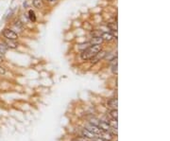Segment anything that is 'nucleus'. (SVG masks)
I'll return each instance as SVG.
<instances>
[{
  "label": "nucleus",
  "instance_id": "obj_1",
  "mask_svg": "<svg viewBox=\"0 0 170 141\" xmlns=\"http://www.w3.org/2000/svg\"><path fill=\"white\" fill-rule=\"evenodd\" d=\"M100 50H102L101 45H93V46H90L89 47H87L86 49L82 50L81 54H80V58H81V59L83 60V61L91 60L92 58H94Z\"/></svg>",
  "mask_w": 170,
  "mask_h": 141
},
{
  "label": "nucleus",
  "instance_id": "obj_2",
  "mask_svg": "<svg viewBox=\"0 0 170 141\" xmlns=\"http://www.w3.org/2000/svg\"><path fill=\"white\" fill-rule=\"evenodd\" d=\"M2 35L4 36L5 39H9V40H14L16 41L18 39V35L16 32H14L12 30H9V28H5L2 32Z\"/></svg>",
  "mask_w": 170,
  "mask_h": 141
},
{
  "label": "nucleus",
  "instance_id": "obj_3",
  "mask_svg": "<svg viewBox=\"0 0 170 141\" xmlns=\"http://www.w3.org/2000/svg\"><path fill=\"white\" fill-rule=\"evenodd\" d=\"M86 129L88 130V131H90L91 133H93L94 134H95L96 137H98V134L101 133V130L98 127V126L92 124V123H90V124L87 125V126H86Z\"/></svg>",
  "mask_w": 170,
  "mask_h": 141
},
{
  "label": "nucleus",
  "instance_id": "obj_4",
  "mask_svg": "<svg viewBox=\"0 0 170 141\" xmlns=\"http://www.w3.org/2000/svg\"><path fill=\"white\" fill-rule=\"evenodd\" d=\"M98 137L103 139L104 141H111L113 139V134L110 133V131H101V133L98 134Z\"/></svg>",
  "mask_w": 170,
  "mask_h": 141
},
{
  "label": "nucleus",
  "instance_id": "obj_5",
  "mask_svg": "<svg viewBox=\"0 0 170 141\" xmlns=\"http://www.w3.org/2000/svg\"><path fill=\"white\" fill-rule=\"evenodd\" d=\"M98 127L101 131H111V129L108 121H103V120H99L98 121Z\"/></svg>",
  "mask_w": 170,
  "mask_h": 141
},
{
  "label": "nucleus",
  "instance_id": "obj_6",
  "mask_svg": "<svg viewBox=\"0 0 170 141\" xmlns=\"http://www.w3.org/2000/svg\"><path fill=\"white\" fill-rule=\"evenodd\" d=\"M3 43L7 46L8 48H16L18 47V43H16V41H14V40H9V39H5V41Z\"/></svg>",
  "mask_w": 170,
  "mask_h": 141
},
{
  "label": "nucleus",
  "instance_id": "obj_7",
  "mask_svg": "<svg viewBox=\"0 0 170 141\" xmlns=\"http://www.w3.org/2000/svg\"><path fill=\"white\" fill-rule=\"evenodd\" d=\"M81 137H86V138H90V139H94L96 135L94 134L93 133H91L90 131H88L86 128L83 129L81 131Z\"/></svg>",
  "mask_w": 170,
  "mask_h": 141
},
{
  "label": "nucleus",
  "instance_id": "obj_8",
  "mask_svg": "<svg viewBox=\"0 0 170 141\" xmlns=\"http://www.w3.org/2000/svg\"><path fill=\"white\" fill-rule=\"evenodd\" d=\"M107 105H108L109 108L111 109H117V105H118V100L116 98L114 99H111L108 102H107Z\"/></svg>",
  "mask_w": 170,
  "mask_h": 141
},
{
  "label": "nucleus",
  "instance_id": "obj_9",
  "mask_svg": "<svg viewBox=\"0 0 170 141\" xmlns=\"http://www.w3.org/2000/svg\"><path fill=\"white\" fill-rule=\"evenodd\" d=\"M100 37L102 38L103 41H107V42H111L114 39V35L111 34V32H102Z\"/></svg>",
  "mask_w": 170,
  "mask_h": 141
},
{
  "label": "nucleus",
  "instance_id": "obj_10",
  "mask_svg": "<svg viewBox=\"0 0 170 141\" xmlns=\"http://www.w3.org/2000/svg\"><path fill=\"white\" fill-rule=\"evenodd\" d=\"M90 45L93 46V45H101L102 43H103V40H102L101 37H93L89 41Z\"/></svg>",
  "mask_w": 170,
  "mask_h": 141
},
{
  "label": "nucleus",
  "instance_id": "obj_11",
  "mask_svg": "<svg viewBox=\"0 0 170 141\" xmlns=\"http://www.w3.org/2000/svg\"><path fill=\"white\" fill-rule=\"evenodd\" d=\"M110 116L111 118V119L117 120V118H118V111H117V109H111V111L110 112Z\"/></svg>",
  "mask_w": 170,
  "mask_h": 141
},
{
  "label": "nucleus",
  "instance_id": "obj_12",
  "mask_svg": "<svg viewBox=\"0 0 170 141\" xmlns=\"http://www.w3.org/2000/svg\"><path fill=\"white\" fill-rule=\"evenodd\" d=\"M7 50H8L7 46L5 45V44H4L3 42H0V54H1V55H4L5 53L7 52Z\"/></svg>",
  "mask_w": 170,
  "mask_h": 141
},
{
  "label": "nucleus",
  "instance_id": "obj_13",
  "mask_svg": "<svg viewBox=\"0 0 170 141\" xmlns=\"http://www.w3.org/2000/svg\"><path fill=\"white\" fill-rule=\"evenodd\" d=\"M109 124L111 126V129H114L115 131H117V120H114L111 119V121H109Z\"/></svg>",
  "mask_w": 170,
  "mask_h": 141
},
{
  "label": "nucleus",
  "instance_id": "obj_14",
  "mask_svg": "<svg viewBox=\"0 0 170 141\" xmlns=\"http://www.w3.org/2000/svg\"><path fill=\"white\" fill-rule=\"evenodd\" d=\"M28 17H30V21L32 22H36V15H35V12H34L33 11H30L28 12Z\"/></svg>",
  "mask_w": 170,
  "mask_h": 141
},
{
  "label": "nucleus",
  "instance_id": "obj_15",
  "mask_svg": "<svg viewBox=\"0 0 170 141\" xmlns=\"http://www.w3.org/2000/svg\"><path fill=\"white\" fill-rule=\"evenodd\" d=\"M33 6L37 8V9H40L42 8V5H43V2H42V0H33Z\"/></svg>",
  "mask_w": 170,
  "mask_h": 141
},
{
  "label": "nucleus",
  "instance_id": "obj_16",
  "mask_svg": "<svg viewBox=\"0 0 170 141\" xmlns=\"http://www.w3.org/2000/svg\"><path fill=\"white\" fill-rule=\"evenodd\" d=\"M107 27H108L111 31H117V26H116L115 23H109L108 25H107Z\"/></svg>",
  "mask_w": 170,
  "mask_h": 141
},
{
  "label": "nucleus",
  "instance_id": "obj_17",
  "mask_svg": "<svg viewBox=\"0 0 170 141\" xmlns=\"http://www.w3.org/2000/svg\"><path fill=\"white\" fill-rule=\"evenodd\" d=\"M111 70H113L114 74H117V64L113 65V68H111Z\"/></svg>",
  "mask_w": 170,
  "mask_h": 141
},
{
  "label": "nucleus",
  "instance_id": "obj_18",
  "mask_svg": "<svg viewBox=\"0 0 170 141\" xmlns=\"http://www.w3.org/2000/svg\"><path fill=\"white\" fill-rule=\"evenodd\" d=\"M77 141H95L94 139H90V138H86V137H81L80 138H79V140Z\"/></svg>",
  "mask_w": 170,
  "mask_h": 141
},
{
  "label": "nucleus",
  "instance_id": "obj_19",
  "mask_svg": "<svg viewBox=\"0 0 170 141\" xmlns=\"http://www.w3.org/2000/svg\"><path fill=\"white\" fill-rule=\"evenodd\" d=\"M5 73H6V70H5V68L3 66L0 65V75H4Z\"/></svg>",
  "mask_w": 170,
  "mask_h": 141
},
{
  "label": "nucleus",
  "instance_id": "obj_20",
  "mask_svg": "<svg viewBox=\"0 0 170 141\" xmlns=\"http://www.w3.org/2000/svg\"><path fill=\"white\" fill-rule=\"evenodd\" d=\"M4 62V59H3V56L0 54V64H1V63H3Z\"/></svg>",
  "mask_w": 170,
  "mask_h": 141
},
{
  "label": "nucleus",
  "instance_id": "obj_21",
  "mask_svg": "<svg viewBox=\"0 0 170 141\" xmlns=\"http://www.w3.org/2000/svg\"><path fill=\"white\" fill-rule=\"evenodd\" d=\"M46 1H48V2H55V1H57V0H46Z\"/></svg>",
  "mask_w": 170,
  "mask_h": 141
}]
</instances>
